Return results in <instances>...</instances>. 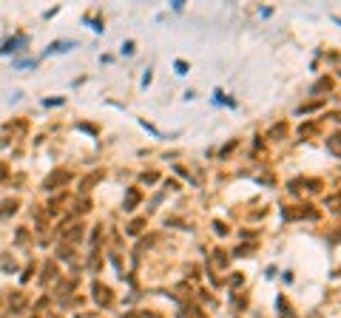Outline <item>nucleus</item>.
Wrapping results in <instances>:
<instances>
[{
  "mask_svg": "<svg viewBox=\"0 0 341 318\" xmlns=\"http://www.w3.org/2000/svg\"><path fill=\"white\" fill-rule=\"evenodd\" d=\"M213 227H216V233H222V236H225V233H228V227H225V224H222V222H216V224H213Z\"/></svg>",
  "mask_w": 341,
  "mask_h": 318,
  "instance_id": "1a4fd4ad",
  "label": "nucleus"
},
{
  "mask_svg": "<svg viewBox=\"0 0 341 318\" xmlns=\"http://www.w3.org/2000/svg\"><path fill=\"white\" fill-rule=\"evenodd\" d=\"M284 131H287V128H284V125H276V128H273V131H270V137H282V134H284Z\"/></svg>",
  "mask_w": 341,
  "mask_h": 318,
  "instance_id": "6e6552de",
  "label": "nucleus"
},
{
  "mask_svg": "<svg viewBox=\"0 0 341 318\" xmlns=\"http://www.w3.org/2000/svg\"><path fill=\"white\" fill-rule=\"evenodd\" d=\"M305 216L319 219V213L316 210H284V219H305Z\"/></svg>",
  "mask_w": 341,
  "mask_h": 318,
  "instance_id": "f257e3e1",
  "label": "nucleus"
},
{
  "mask_svg": "<svg viewBox=\"0 0 341 318\" xmlns=\"http://www.w3.org/2000/svg\"><path fill=\"white\" fill-rule=\"evenodd\" d=\"M327 148H330L335 156H341V134H330V139H327Z\"/></svg>",
  "mask_w": 341,
  "mask_h": 318,
  "instance_id": "f03ea898",
  "label": "nucleus"
},
{
  "mask_svg": "<svg viewBox=\"0 0 341 318\" xmlns=\"http://www.w3.org/2000/svg\"><path fill=\"white\" fill-rule=\"evenodd\" d=\"M137 199H139V193H137V190H131V193H128V210H134V205H137Z\"/></svg>",
  "mask_w": 341,
  "mask_h": 318,
  "instance_id": "423d86ee",
  "label": "nucleus"
},
{
  "mask_svg": "<svg viewBox=\"0 0 341 318\" xmlns=\"http://www.w3.org/2000/svg\"><path fill=\"white\" fill-rule=\"evenodd\" d=\"M327 88H333V83H330V77L319 80V83H316V88H313V94H319V91H327Z\"/></svg>",
  "mask_w": 341,
  "mask_h": 318,
  "instance_id": "20e7f679",
  "label": "nucleus"
},
{
  "mask_svg": "<svg viewBox=\"0 0 341 318\" xmlns=\"http://www.w3.org/2000/svg\"><path fill=\"white\" fill-rule=\"evenodd\" d=\"M176 74H188V63H182V60H176Z\"/></svg>",
  "mask_w": 341,
  "mask_h": 318,
  "instance_id": "0eeeda50",
  "label": "nucleus"
},
{
  "mask_svg": "<svg viewBox=\"0 0 341 318\" xmlns=\"http://www.w3.org/2000/svg\"><path fill=\"white\" fill-rule=\"evenodd\" d=\"M71 46H74V43H54V46H51L49 51H68V49H71Z\"/></svg>",
  "mask_w": 341,
  "mask_h": 318,
  "instance_id": "39448f33",
  "label": "nucleus"
},
{
  "mask_svg": "<svg viewBox=\"0 0 341 318\" xmlns=\"http://www.w3.org/2000/svg\"><path fill=\"white\" fill-rule=\"evenodd\" d=\"M94 293H97V301L100 304H111V293L105 287H100V284H94Z\"/></svg>",
  "mask_w": 341,
  "mask_h": 318,
  "instance_id": "7ed1b4c3",
  "label": "nucleus"
}]
</instances>
